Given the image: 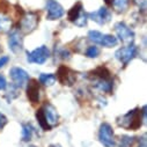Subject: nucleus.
I'll return each instance as SVG.
<instances>
[{"label":"nucleus","mask_w":147,"mask_h":147,"mask_svg":"<svg viewBox=\"0 0 147 147\" xmlns=\"http://www.w3.org/2000/svg\"><path fill=\"white\" fill-rule=\"evenodd\" d=\"M98 55H100V50H98L97 47H94V45L89 47L86 51V56L89 57V58H96Z\"/></svg>","instance_id":"obj_21"},{"label":"nucleus","mask_w":147,"mask_h":147,"mask_svg":"<svg viewBox=\"0 0 147 147\" xmlns=\"http://www.w3.org/2000/svg\"><path fill=\"white\" fill-rule=\"evenodd\" d=\"M6 87H7L6 79H5V77H4V76L0 74V90H4Z\"/></svg>","instance_id":"obj_25"},{"label":"nucleus","mask_w":147,"mask_h":147,"mask_svg":"<svg viewBox=\"0 0 147 147\" xmlns=\"http://www.w3.org/2000/svg\"><path fill=\"white\" fill-rule=\"evenodd\" d=\"M133 1H134L136 5H137L139 8H141L142 11L146 9V0H133Z\"/></svg>","instance_id":"obj_24"},{"label":"nucleus","mask_w":147,"mask_h":147,"mask_svg":"<svg viewBox=\"0 0 147 147\" xmlns=\"http://www.w3.org/2000/svg\"><path fill=\"white\" fill-rule=\"evenodd\" d=\"M34 129L30 124H24L22 125V141H29L32 137Z\"/></svg>","instance_id":"obj_19"},{"label":"nucleus","mask_w":147,"mask_h":147,"mask_svg":"<svg viewBox=\"0 0 147 147\" xmlns=\"http://www.w3.org/2000/svg\"><path fill=\"white\" fill-rule=\"evenodd\" d=\"M137 47L133 44L126 45L125 48H121L115 52V57L117 60H119L124 66L127 65L136 56H137Z\"/></svg>","instance_id":"obj_8"},{"label":"nucleus","mask_w":147,"mask_h":147,"mask_svg":"<svg viewBox=\"0 0 147 147\" xmlns=\"http://www.w3.org/2000/svg\"><path fill=\"white\" fill-rule=\"evenodd\" d=\"M105 3L110 6H113L116 12L123 13L129 8L130 0H105Z\"/></svg>","instance_id":"obj_15"},{"label":"nucleus","mask_w":147,"mask_h":147,"mask_svg":"<svg viewBox=\"0 0 147 147\" xmlns=\"http://www.w3.org/2000/svg\"><path fill=\"white\" fill-rule=\"evenodd\" d=\"M8 60H9V58L7 56H1V57H0V68L4 67L8 63Z\"/></svg>","instance_id":"obj_26"},{"label":"nucleus","mask_w":147,"mask_h":147,"mask_svg":"<svg viewBox=\"0 0 147 147\" xmlns=\"http://www.w3.org/2000/svg\"><path fill=\"white\" fill-rule=\"evenodd\" d=\"M22 45H23L22 35L18 30H13L9 34V37H8V47H9V50L12 52H14V53H19L22 50Z\"/></svg>","instance_id":"obj_13"},{"label":"nucleus","mask_w":147,"mask_h":147,"mask_svg":"<svg viewBox=\"0 0 147 147\" xmlns=\"http://www.w3.org/2000/svg\"><path fill=\"white\" fill-rule=\"evenodd\" d=\"M57 78L55 74H51V73H42L40 76V82L44 86H52L56 82Z\"/></svg>","instance_id":"obj_16"},{"label":"nucleus","mask_w":147,"mask_h":147,"mask_svg":"<svg viewBox=\"0 0 147 147\" xmlns=\"http://www.w3.org/2000/svg\"><path fill=\"white\" fill-rule=\"evenodd\" d=\"M50 57V51L45 45H42L37 49H35L31 52L27 53V60L29 63H34V64H44L48 58Z\"/></svg>","instance_id":"obj_7"},{"label":"nucleus","mask_w":147,"mask_h":147,"mask_svg":"<svg viewBox=\"0 0 147 147\" xmlns=\"http://www.w3.org/2000/svg\"><path fill=\"white\" fill-rule=\"evenodd\" d=\"M117 124L126 130H137L141 126V111L138 109H133L121 118H118Z\"/></svg>","instance_id":"obj_2"},{"label":"nucleus","mask_w":147,"mask_h":147,"mask_svg":"<svg viewBox=\"0 0 147 147\" xmlns=\"http://www.w3.org/2000/svg\"><path fill=\"white\" fill-rule=\"evenodd\" d=\"M65 14L63 6L56 0L47 1V18L48 20H58Z\"/></svg>","instance_id":"obj_9"},{"label":"nucleus","mask_w":147,"mask_h":147,"mask_svg":"<svg viewBox=\"0 0 147 147\" xmlns=\"http://www.w3.org/2000/svg\"><path fill=\"white\" fill-rule=\"evenodd\" d=\"M132 142H133V138L131 137L124 136L121 138V147H131Z\"/></svg>","instance_id":"obj_22"},{"label":"nucleus","mask_w":147,"mask_h":147,"mask_svg":"<svg viewBox=\"0 0 147 147\" xmlns=\"http://www.w3.org/2000/svg\"><path fill=\"white\" fill-rule=\"evenodd\" d=\"M88 38L94 42L95 44L105 47V48H113L116 47L118 43V40L113 35H107V34H102L97 30H90L88 32Z\"/></svg>","instance_id":"obj_3"},{"label":"nucleus","mask_w":147,"mask_h":147,"mask_svg":"<svg viewBox=\"0 0 147 147\" xmlns=\"http://www.w3.org/2000/svg\"><path fill=\"white\" fill-rule=\"evenodd\" d=\"M6 124H7V118L5 117V115H3L1 113H0V131L5 127Z\"/></svg>","instance_id":"obj_23"},{"label":"nucleus","mask_w":147,"mask_h":147,"mask_svg":"<svg viewBox=\"0 0 147 147\" xmlns=\"http://www.w3.org/2000/svg\"><path fill=\"white\" fill-rule=\"evenodd\" d=\"M9 76L18 87H23L29 81V74L21 67H13L9 71Z\"/></svg>","instance_id":"obj_10"},{"label":"nucleus","mask_w":147,"mask_h":147,"mask_svg":"<svg viewBox=\"0 0 147 147\" xmlns=\"http://www.w3.org/2000/svg\"><path fill=\"white\" fill-rule=\"evenodd\" d=\"M98 139L105 147H115L116 146L114 130H113L111 125L108 123L101 124L100 131H98Z\"/></svg>","instance_id":"obj_6"},{"label":"nucleus","mask_w":147,"mask_h":147,"mask_svg":"<svg viewBox=\"0 0 147 147\" xmlns=\"http://www.w3.org/2000/svg\"><path fill=\"white\" fill-rule=\"evenodd\" d=\"M88 16L89 19H92L98 24H105L107 22L111 20V13H110V11L107 7H101L98 11L89 13Z\"/></svg>","instance_id":"obj_12"},{"label":"nucleus","mask_w":147,"mask_h":147,"mask_svg":"<svg viewBox=\"0 0 147 147\" xmlns=\"http://www.w3.org/2000/svg\"><path fill=\"white\" fill-rule=\"evenodd\" d=\"M57 78L59 80V82L61 85H73L77 79V76H76V73L71 71L69 68L65 67V66H60L59 69H58V74H57Z\"/></svg>","instance_id":"obj_11"},{"label":"nucleus","mask_w":147,"mask_h":147,"mask_svg":"<svg viewBox=\"0 0 147 147\" xmlns=\"http://www.w3.org/2000/svg\"><path fill=\"white\" fill-rule=\"evenodd\" d=\"M36 117H37V121H38L41 127L47 131L55 127L58 124V119H59L57 109L49 102L45 103L40 110H37Z\"/></svg>","instance_id":"obj_1"},{"label":"nucleus","mask_w":147,"mask_h":147,"mask_svg":"<svg viewBox=\"0 0 147 147\" xmlns=\"http://www.w3.org/2000/svg\"><path fill=\"white\" fill-rule=\"evenodd\" d=\"M27 96L31 103H37L40 101V86L36 80H31L27 87Z\"/></svg>","instance_id":"obj_14"},{"label":"nucleus","mask_w":147,"mask_h":147,"mask_svg":"<svg viewBox=\"0 0 147 147\" xmlns=\"http://www.w3.org/2000/svg\"><path fill=\"white\" fill-rule=\"evenodd\" d=\"M29 147H35V146H29Z\"/></svg>","instance_id":"obj_28"},{"label":"nucleus","mask_w":147,"mask_h":147,"mask_svg":"<svg viewBox=\"0 0 147 147\" xmlns=\"http://www.w3.org/2000/svg\"><path fill=\"white\" fill-rule=\"evenodd\" d=\"M11 26H12V21L3 15V14H0V32H6L11 29Z\"/></svg>","instance_id":"obj_18"},{"label":"nucleus","mask_w":147,"mask_h":147,"mask_svg":"<svg viewBox=\"0 0 147 147\" xmlns=\"http://www.w3.org/2000/svg\"><path fill=\"white\" fill-rule=\"evenodd\" d=\"M37 24H38V15L34 12H28L22 16L20 21V30L23 34H30L37 28Z\"/></svg>","instance_id":"obj_4"},{"label":"nucleus","mask_w":147,"mask_h":147,"mask_svg":"<svg viewBox=\"0 0 147 147\" xmlns=\"http://www.w3.org/2000/svg\"><path fill=\"white\" fill-rule=\"evenodd\" d=\"M84 11V8H82V5H81V3H78L77 5H74L71 9H69V12H68V19H69V21H74L77 18H78V15Z\"/></svg>","instance_id":"obj_17"},{"label":"nucleus","mask_w":147,"mask_h":147,"mask_svg":"<svg viewBox=\"0 0 147 147\" xmlns=\"http://www.w3.org/2000/svg\"><path fill=\"white\" fill-rule=\"evenodd\" d=\"M0 53H1V47H0Z\"/></svg>","instance_id":"obj_27"},{"label":"nucleus","mask_w":147,"mask_h":147,"mask_svg":"<svg viewBox=\"0 0 147 147\" xmlns=\"http://www.w3.org/2000/svg\"><path fill=\"white\" fill-rule=\"evenodd\" d=\"M115 31L117 34V37L121 40L122 43L130 45L134 41V32L133 30L126 26L124 22H117L115 24Z\"/></svg>","instance_id":"obj_5"},{"label":"nucleus","mask_w":147,"mask_h":147,"mask_svg":"<svg viewBox=\"0 0 147 147\" xmlns=\"http://www.w3.org/2000/svg\"><path fill=\"white\" fill-rule=\"evenodd\" d=\"M87 20H88V16H87V14L85 13V11H82L79 15H78V18L73 21V23H74L76 26H78V27H85L86 24H87Z\"/></svg>","instance_id":"obj_20"}]
</instances>
